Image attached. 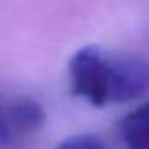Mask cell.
Segmentation results:
<instances>
[{
    "instance_id": "6da1fadb",
    "label": "cell",
    "mask_w": 149,
    "mask_h": 149,
    "mask_svg": "<svg viewBox=\"0 0 149 149\" xmlns=\"http://www.w3.org/2000/svg\"><path fill=\"white\" fill-rule=\"evenodd\" d=\"M74 96L104 108L123 104L149 93V61L125 51L85 45L68 62Z\"/></svg>"
},
{
    "instance_id": "277c9868",
    "label": "cell",
    "mask_w": 149,
    "mask_h": 149,
    "mask_svg": "<svg viewBox=\"0 0 149 149\" xmlns=\"http://www.w3.org/2000/svg\"><path fill=\"white\" fill-rule=\"evenodd\" d=\"M55 149H106V146L93 134H76L61 142Z\"/></svg>"
},
{
    "instance_id": "3957f363",
    "label": "cell",
    "mask_w": 149,
    "mask_h": 149,
    "mask_svg": "<svg viewBox=\"0 0 149 149\" xmlns=\"http://www.w3.org/2000/svg\"><path fill=\"white\" fill-rule=\"evenodd\" d=\"M119 132L127 149H149V102L121 119Z\"/></svg>"
},
{
    "instance_id": "7a4b0ae2",
    "label": "cell",
    "mask_w": 149,
    "mask_h": 149,
    "mask_svg": "<svg viewBox=\"0 0 149 149\" xmlns=\"http://www.w3.org/2000/svg\"><path fill=\"white\" fill-rule=\"evenodd\" d=\"M45 123L44 106L32 96L0 93V147L15 146Z\"/></svg>"
}]
</instances>
